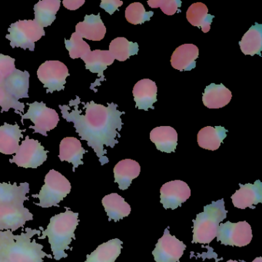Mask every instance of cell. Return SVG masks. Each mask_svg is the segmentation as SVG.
I'll return each instance as SVG.
<instances>
[{
	"mask_svg": "<svg viewBox=\"0 0 262 262\" xmlns=\"http://www.w3.org/2000/svg\"><path fill=\"white\" fill-rule=\"evenodd\" d=\"M108 105L106 107L93 101L81 102L79 96H76L69 105L59 106L62 118L73 122L76 133L94 150L102 165L110 162L105 156L107 151L104 145L113 148L119 143L117 138L121 137L119 131L123 125L121 116L125 114L117 110L116 104Z\"/></svg>",
	"mask_w": 262,
	"mask_h": 262,
	"instance_id": "cell-1",
	"label": "cell"
},
{
	"mask_svg": "<svg viewBox=\"0 0 262 262\" xmlns=\"http://www.w3.org/2000/svg\"><path fill=\"white\" fill-rule=\"evenodd\" d=\"M79 213L66 208L65 212L56 214L50 219L47 229L40 227L42 235L38 238L48 237L49 243L55 260H59L68 257L66 250H70V245L76 239V228L79 225Z\"/></svg>",
	"mask_w": 262,
	"mask_h": 262,
	"instance_id": "cell-2",
	"label": "cell"
},
{
	"mask_svg": "<svg viewBox=\"0 0 262 262\" xmlns=\"http://www.w3.org/2000/svg\"><path fill=\"white\" fill-rule=\"evenodd\" d=\"M41 234L40 229L26 228L20 234H15V238L10 242L0 255L10 262H43L46 257L52 258L43 251V245L37 243L32 237Z\"/></svg>",
	"mask_w": 262,
	"mask_h": 262,
	"instance_id": "cell-3",
	"label": "cell"
},
{
	"mask_svg": "<svg viewBox=\"0 0 262 262\" xmlns=\"http://www.w3.org/2000/svg\"><path fill=\"white\" fill-rule=\"evenodd\" d=\"M224 199L212 202L204 207L203 212L199 213L193 220V239L191 243L208 245L217 235L221 222L226 219Z\"/></svg>",
	"mask_w": 262,
	"mask_h": 262,
	"instance_id": "cell-4",
	"label": "cell"
},
{
	"mask_svg": "<svg viewBox=\"0 0 262 262\" xmlns=\"http://www.w3.org/2000/svg\"><path fill=\"white\" fill-rule=\"evenodd\" d=\"M71 189L70 181L59 171L52 169L46 176L45 183L39 194L32 197L39 199V203L34 204L41 208L59 207V202L71 192Z\"/></svg>",
	"mask_w": 262,
	"mask_h": 262,
	"instance_id": "cell-5",
	"label": "cell"
},
{
	"mask_svg": "<svg viewBox=\"0 0 262 262\" xmlns=\"http://www.w3.org/2000/svg\"><path fill=\"white\" fill-rule=\"evenodd\" d=\"M10 34L6 38L10 41L12 48L35 50V43L45 36L44 28L36 24L34 20H19L11 24L8 29Z\"/></svg>",
	"mask_w": 262,
	"mask_h": 262,
	"instance_id": "cell-6",
	"label": "cell"
},
{
	"mask_svg": "<svg viewBox=\"0 0 262 262\" xmlns=\"http://www.w3.org/2000/svg\"><path fill=\"white\" fill-rule=\"evenodd\" d=\"M29 110L26 114L19 113L24 122V119H30L34 123V126H30V128L34 129V133H39L42 136H48L47 132L54 129L59 122V114L53 108H48L43 102H34L33 103H27Z\"/></svg>",
	"mask_w": 262,
	"mask_h": 262,
	"instance_id": "cell-7",
	"label": "cell"
},
{
	"mask_svg": "<svg viewBox=\"0 0 262 262\" xmlns=\"http://www.w3.org/2000/svg\"><path fill=\"white\" fill-rule=\"evenodd\" d=\"M48 153L39 141L30 139L27 136L10 162L22 168H37L47 160Z\"/></svg>",
	"mask_w": 262,
	"mask_h": 262,
	"instance_id": "cell-8",
	"label": "cell"
},
{
	"mask_svg": "<svg viewBox=\"0 0 262 262\" xmlns=\"http://www.w3.org/2000/svg\"><path fill=\"white\" fill-rule=\"evenodd\" d=\"M69 70L60 61H47L38 69V79L47 89V93L63 90L67 78L70 76Z\"/></svg>",
	"mask_w": 262,
	"mask_h": 262,
	"instance_id": "cell-9",
	"label": "cell"
},
{
	"mask_svg": "<svg viewBox=\"0 0 262 262\" xmlns=\"http://www.w3.org/2000/svg\"><path fill=\"white\" fill-rule=\"evenodd\" d=\"M216 237L217 242H220L222 245L246 246L252 240V230L251 225L245 221L237 223L228 221L219 225Z\"/></svg>",
	"mask_w": 262,
	"mask_h": 262,
	"instance_id": "cell-10",
	"label": "cell"
},
{
	"mask_svg": "<svg viewBox=\"0 0 262 262\" xmlns=\"http://www.w3.org/2000/svg\"><path fill=\"white\" fill-rule=\"evenodd\" d=\"M33 220V214L24 204L0 206V231H17L24 228L29 221Z\"/></svg>",
	"mask_w": 262,
	"mask_h": 262,
	"instance_id": "cell-11",
	"label": "cell"
},
{
	"mask_svg": "<svg viewBox=\"0 0 262 262\" xmlns=\"http://www.w3.org/2000/svg\"><path fill=\"white\" fill-rule=\"evenodd\" d=\"M185 249L186 245L171 235L167 228L158 241L152 254L156 262H179Z\"/></svg>",
	"mask_w": 262,
	"mask_h": 262,
	"instance_id": "cell-12",
	"label": "cell"
},
{
	"mask_svg": "<svg viewBox=\"0 0 262 262\" xmlns=\"http://www.w3.org/2000/svg\"><path fill=\"white\" fill-rule=\"evenodd\" d=\"M160 194V202L164 208L174 210L189 199L191 189L183 181H171L162 185Z\"/></svg>",
	"mask_w": 262,
	"mask_h": 262,
	"instance_id": "cell-13",
	"label": "cell"
},
{
	"mask_svg": "<svg viewBox=\"0 0 262 262\" xmlns=\"http://www.w3.org/2000/svg\"><path fill=\"white\" fill-rule=\"evenodd\" d=\"M240 189L231 195L233 205L236 208L245 209L255 208L254 205L262 202V183L257 180L254 184H239Z\"/></svg>",
	"mask_w": 262,
	"mask_h": 262,
	"instance_id": "cell-14",
	"label": "cell"
},
{
	"mask_svg": "<svg viewBox=\"0 0 262 262\" xmlns=\"http://www.w3.org/2000/svg\"><path fill=\"white\" fill-rule=\"evenodd\" d=\"M136 108L148 111L149 108L154 110L155 102H157V85L154 81L144 79L135 85L133 90Z\"/></svg>",
	"mask_w": 262,
	"mask_h": 262,
	"instance_id": "cell-15",
	"label": "cell"
},
{
	"mask_svg": "<svg viewBox=\"0 0 262 262\" xmlns=\"http://www.w3.org/2000/svg\"><path fill=\"white\" fill-rule=\"evenodd\" d=\"M30 73L27 71H20L16 69L2 84L1 87L7 94L16 100L29 98L30 88Z\"/></svg>",
	"mask_w": 262,
	"mask_h": 262,
	"instance_id": "cell-16",
	"label": "cell"
},
{
	"mask_svg": "<svg viewBox=\"0 0 262 262\" xmlns=\"http://www.w3.org/2000/svg\"><path fill=\"white\" fill-rule=\"evenodd\" d=\"M86 152L88 151L82 148L80 141L75 137L64 138L59 145V159L61 162L73 164L74 172L79 165H83L82 159Z\"/></svg>",
	"mask_w": 262,
	"mask_h": 262,
	"instance_id": "cell-17",
	"label": "cell"
},
{
	"mask_svg": "<svg viewBox=\"0 0 262 262\" xmlns=\"http://www.w3.org/2000/svg\"><path fill=\"white\" fill-rule=\"evenodd\" d=\"M76 33L82 38L92 41H101L105 37L106 28L98 15H86L83 22L79 23L76 27Z\"/></svg>",
	"mask_w": 262,
	"mask_h": 262,
	"instance_id": "cell-18",
	"label": "cell"
},
{
	"mask_svg": "<svg viewBox=\"0 0 262 262\" xmlns=\"http://www.w3.org/2000/svg\"><path fill=\"white\" fill-rule=\"evenodd\" d=\"M199 48L194 44H184L176 48L171 57V67L179 71H190L196 67Z\"/></svg>",
	"mask_w": 262,
	"mask_h": 262,
	"instance_id": "cell-19",
	"label": "cell"
},
{
	"mask_svg": "<svg viewBox=\"0 0 262 262\" xmlns=\"http://www.w3.org/2000/svg\"><path fill=\"white\" fill-rule=\"evenodd\" d=\"M113 172L115 182L119 184V189L126 190L129 188L133 179L140 174L141 166L133 159H124L116 164Z\"/></svg>",
	"mask_w": 262,
	"mask_h": 262,
	"instance_id": "cell-20",
	"label": "cell"
},
{
	"mask_svg": "<svg viewBox=\"0 0 262 262\" xmlns=\"http://www.w3.org/2000/svg\"><path fill=\"white\" fill-rule=\"evenodd\" d=\"M23 132L17 123H5L0 126V152L4 155L16 154L19 147V141L24 137Z\"/></svg>",
	"mask_w": 262,
	"mask_h": 262,
	"instance_id": "cell-21",
	"label": "cell"
},
{
	"mask_svg": "<svg viewBox=\"0 0 262 262\" xmlns=\"http://www.w3.org/2000/svg\"><path fill=\"white\" fill-rule=\"evenodd\" d=\"M28 182L17 184L0 183V206L1 205L24 204L30 200L27 194L30 193Z\"/></svg>",
	"mask_w": 262,
	"mask_h": 262,
	"instance_id": "cell-22",
	"label": "cell"
},
{
	"mask_svg": "<svg viewBox=\"0 0 262 262\" xmlns=\"http://www.w3.org/2000/svg\"><path fill=\"white\" fill-rule=\"evenodd\" d=\"M150 139L162 152H174L177 148L178 133L171 126L156 127L150 133Z\"/></svg>",
	"mask_w": 262,
	"mask_h": 262,
	"instance_id": "cell-23",
	"label": "cell"
},
{
	"mask_svg": "<svg viewBox=\"0 0 262 262\" xmlns=\"http://www.w3.org/2000/svg\"><path fill=\"white\" fill-rule=\"evenodd\" d=\"M232 99V93L223 84H210L202 95V102L208 108H221L226 106Z\"/></svg>",
	"mask_w": 262,
	"mask_h": 262,
	"instance_id": "cell-24",
	"label": "cell"
},
{
	"mask_svg": "<svg viewBox=\"0 0 262 262\" xmlns=\"http://www.w3.org/2000/svg\"><path fill=\"white\" fill-rule=\"evenodd\" d=\"M102 203L110 222L112 220L119 222L129 215L131 212L130 205L117 193H112L105 195L102 199Z\"/></svg>",
	"mask_w": 262,
	"mask_h": 262,
	"instance_id": "cell-25",
	"label": "cell"
},
{
	"mask_svg": "<svg viewBox=\"0 0 262 262\" xmlns=\"http://www.w3.org/2000/svg\"><path fill=\"white\" fill-rule=\"evenodd\" d=\"M122 242L119 238L112 239L97 247L86 256L85 262H115L120 255Z\"/></svg>",
	"mask_w": 262,
	"mask_h": 262,
	"instance_id": "cell-26",
	"label": "cell"
},
{
	"mask_svg": "<svg viewBox=\"0 0 262 262\" xmlns=\"http://www.w3.org/2000/svg\"><path fill=\"white\" fill-rule=\"evenodd\" d=\"M228 130L224 127L206 126L198 133V144L204 149L215 151L226 138Z\"/></svg>",
	"mask_w": 262,
	"mask_h": 262,
	"instance_id": "cell-27",
	"label": "cell"
},
{
	"mask_svg": "<svg viewBox=\"0 0 262 262\" xmlns=\"http://www.w3.org/2000/svg\"><path fill=\"white\" fill-rule=\"evenodd\" d=\"M85 62V69L91 73H96L101 78L100 81L105 80L103 73L108 66L114 62V58L108 50H94L82 58Z\"/></svg>",
	"mask_w": 262,
	"mask_h": 262,
	"instance_id": "cell-28",
	"label": "cell"
},
{
	"mask_svg": "<svg viewBox=\"0 0 262 262\" xmlns=\"http://www.w3.org/2000/svg\"><path fill=\"white\" fill-rule=\"evenodd\" d=\"M241 50L246 56H261L262 26L255 24L244 35L239 42Z\"/></svg>",
	"mask_w": 262,
	"mask_h": 262,
	"instance_id": "cell-29",
	"label": "cell"
},
{
	"mask_svg": "<svg viewBox=\"0 0 262 262\" xmlns=\"http://www.w3.org/2000/svg\"><path fill=\"white\" fill-rule=\"evenodd\" d=\"M60 0H42L34 6L36 24L42 28L50 27L56 19V13L60 8Z\"/></svg>",
	"mask_w": 262,
	"mask_h": 262,
	"instance_id": "cell-30",
	"label": "cell"
},
{
	"mask_svg": "<svg viewBox=\"0 0 262 262\" xmlns=\"http://www.w3.org/2000/svg\"><path fill=\"white\" fill-rule=\"evenodd\" d=\"M186 18L191 25L202 28V32L207 33L211 29V24L214 16L208 13L206 5L202 3H195L187 10Z\"/></svg>",
	"mask_w": 262,
	"mask_h": 262,
	"instance_id": "cell-31",
	"label": "cell"
},
{
	"mask_svg": "<svg viewBox=\"0 0 262 262\" xmlns=\"http://www.w3.org/2000/svg\"><path fill=\"white\" fill-rule=\"evenodd\" d=\"M139 50L137 42H129L124 37H118L112 41L108 51L114 59L124 62L132 56L137 55Z\"/></svg>",
	"mask_w": 262,
	"mask_h": 262,
	"instance_id": "cell-32",
	"label": "cell"
},
{
	"mask_svg": "<svg viewBox=\"0 0 262 262\" xmlns=\"http://www.w3.org/2000/svg\"><path fill=\"white\" fill-rule=\"evenodd\" d=\"M65 44L70 58L73 59H82L91 52L90 45L76 33L72 34L70 40L65 39Z\"/></svg>",
	"mask_w": 262,
	"mask_h": 262,
	"instance_id": "cell-33",
	"label": "cell"
},
{
	"mask_svg": "<svg viewBox=\"0 0 262 262\" xmlns=\"http://www.w3.org/2000/svg\"><path fill=\"white\" fill-rule=\"evenodd\" d=\"M154 15L152 11H145V7L141 3H133L125 10V19L133 25H141Z\"/></svg>",
	"mask_w": 262,
	"mask_h": 262,
	"instance_id": "cell-34",
	"label": "cell"
},
{
	"mask_svg": "<svg viewBox=\"0 0 262 262\" xmlns=\"http://www.w3.org/2000/svg\"><path fill=\"white\" fill-rule=\"evenodd\" d=\"M148 4L152 9L159 7L167 16H173L177 12L180 13L179 9L182 6V2L180 0H148Z\"/></svg>",
	"mask_w": 262,
	"mask_h": 262,
	"instance_id": "cell-35",
	"label": "cell"
},
{
	"mask_svg": "<svg viewBox=\"0 0 262 262\" xmlns=\"http://www.w3.org/2000/svg\"><path fill=\"white\" fill-rule=\"evenodd\" d=\"M0 107L2 108L1 113L8 112L10 108H13L15 113L19 114L20 112H24L25 105L19 101L16 100L13 97L7 94V92L0 86Z\"/></svg>",
	"mask_w": 262,
	"mask_h": 262,
	"instance_id": "cell-36",
	"label": "cell"
},
{
	"mask_svg": "<svg viewBox=\"0 0 262 262\" xmlns=\"http://www.w3.org/2000/svg\"><path fill=\"white\" fill-rule=\"evenodd\" d=\"M16 59L9 56L0 54V86L4 81L16 70Z\"/></svg>",
	"mask_w": 262,
	"mask_h": 262,
	"instance_id": "cell-37",
	"label": "cell"
},
{
	"mask_svg": "<svg viewBox=\"0 0 262 262\" xmlns=\"http://www.w3.org/2000/svg\"><path fill=\"white\" fill-rule=\"evenodd\" d=\"M122 5L123 2L119 0H103L101 2L100 7L105 10L108 14L113 15Z\"/></svg>",
	"mask_w": 262,
	"mask_h": 262,
	"instance_id": "cell-38",
	"label": "cell"
},
{
	"mask_svg": "<svg viewBox=\"0 0 262 262\" xmlns=\"http://www.w3.org/2000/svg\"><path fill=\"white\" fill-rule=\"evenodd\" d=\"M15 234L11 231H0V255L4 248L13 242Z\"/></svg>",
	"mask_w": 262,
	"mask_h": 262,
	"instance_id": "cell-39",
	"label": "cell"
},
{
	"mask_svg": "<svg viewBox=\"0 0 262 262\" xmlns=\"http://www.w3.org/2000/svg\"><path fill=\"white\" fill-rule=\"evenodd\" d=\"M85 3V0H64L62 1L64 7L70 10H78L82 7Z\"/></svg>",
	"mask_w": 262,
	"mask_h": 262,
	"instance_id": "cell-40",
	"label": "cell"
},
{
	"mask_svg": "<svg viewBox=\"0 0 262 262\" xmlns=\"http://www.w3.org/2000/svg\"><path fill=\"white\" fill-rule=\"evenodd\" d=\"M242 262H245V260H241ZM252 262H262V257H256L255 259H254V260H253Z\"/></svg>",
	"mask_w": 262,
	"mask_h": 262,
	"instance_id": "cell-41",
	"label": "cell"
},
{
	"mask_svg": "<svg viewBox=\"0 0 262 262\" xmlns=\"http://www.w3.org/2000/svg\"><path fill=\"white\" fill-rule=\"evenodd\" d=\"M0 262H10L7 259L4 258V257H0Z\"/></svg>",
	"mask_w": 262,
	"mask_h": 262,
	"instance_id": "cell-42",
	"label": "cell"
},
{
	"mask_svg": "<svg viewBox=\"0 0 262 262\" xmlns=\"http://www.w3.org/2000/svg\"><path fill=\"white\" fill-rule=\"evenodd\" d=\"M214 262H217V259L216 258V260H215V261ZM227 262H237V260H228V261Z\"/></svg>",
	"mask_w": 262,
	"mask_h": 262,
	"instance_id": "cell-43",
	"label": "cell"
}]
</instances>
